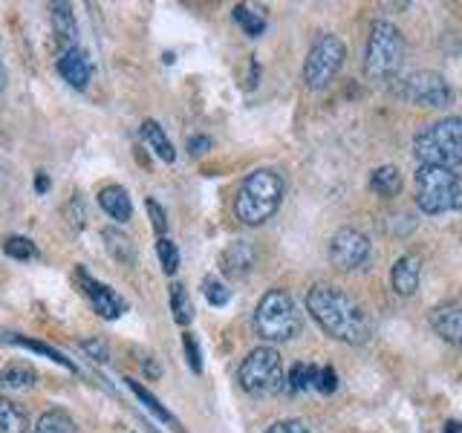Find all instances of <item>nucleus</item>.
Returning <instances> with one entry per match:
<instances>
[{
	"label": "nucleus",
	"mask_w": 462,
	"mask_h": 433,
	"mask_svg": "<svg viewBox=\"0 0 462 433\" xmlns=\"http://www.w3.org/2000/svg\"><path fill=\"white\" fill-rule=\"evenodd\" d=\"M307 312L335 341H344L352 346L370 341L373 327L367 312L347 292L330 287V283H315L307 292Z\"/></svg>",
	"instance_id": "f257e3e1"
},
{
	"label": "nucleus",
	"mask_w": 462,
	"mask_h": 433,
	"mask_svg": "<svg viewBox=\"0 0 462 433\" xmlns=\"http://www.w3.org/2000/svg\"><path fill=\"white\" fill-rule=\"evenodd\" d=\"M284 177L269 168H260L246 177L240 185L237 200H235V214L243 226H263L266 220L275 217V212L284 203Z\"/></svg>",
	"instance_id": "f03ea898"
},
{
	"label": "nucleus",
	"mask_w": 462,
	"mask_h": 433,
	"mask_svg": "<svg viewBox=\"0 0 462 433\" xmlns=\"http://www.w3.org/2000/svg\"><path fill=\"white\" fill-rule=\"evenodd\" d=\"M413 154H417L419 165L454 171L462 162V119L448 116L422 128L413 139Z\"/></svg>",
	"instance_id": "7ed1b4c3"
},
{
	"label": "nucleus",
	"mask_w": 462,
	"mask_h": 433,
	"mask_svg": "<svg viewBox=\"0 0 462 433\" xmlns=\"http://www.w3.org/2000/svg\"><path fill=\"white\" fill-rule=\"evenodd\" d=\"M303 329V318L298 312V304L289 292L284 289H269L260 298L258 309H254V332L269 341L281 344L298 338Z\"/></svg>",
	"instance_id": "20e7f679"
},
{
	"label": "nucleus",
	"mask_w": 462,
	"mask_h": 433,
	"mask_svg": "<svg viewBox=\"0 0 462 433\" xmlns=\"http://www.w3.org/2000/svg\"><path fill=\"white\" fill-rule=\"evenodd\" d=\"M417 205L425 214L440 217L462 212V177L451 168L419 165L417 173Z\"/></svg>",
	"instance_id": "39448f33"
},
{
	"label": "nucleus",
	"mask_w": 462,
	"mask_h": 433,
	"mask_svg": "<svg viewBox=\"0 0 462 433\" xmlns=\"http://www.w3.org/2000/svg\"><path fill=\"white\" fill-rule=\"evenodd\" d=\"M405 61V38L391 21H373L370 38H367V55H364V70L375 81H391Z\"/></svg>",
	"instance_id": "423d86ee"
},
{
	"label": "nucleus",
	"mask_w": 462,
	"mask_h": 433,
	"mask_svg": "<svg viewBox=\"0 0 462 433\" xmlns=\"http://www.w3.org/2000/svg\"><path fill=\"white\" fill-rule=\"evenodd\" d=\"M240 387L252 396H272L284 387V362L275 346H254L237 370Z\"/></svg>",
	"instance_id": "0eeeda50"
},
{
	"label": "nucleus",
	"mask_w": 462,
	"mask_h": 433,
	"mask_svg": "<svg viewBox=\"0 0 462 433\" xmlns=\"http://www.w3.org/2000/svg\"><path fill=\"white\" fill-rule=\"evenodd\" d=\"M344 58H347L344 41L333 32L321 35V38L312 44L307 61H303V81H307V87H312V90H324V87L338 76V70L344 67Z\"/></svg>",
	"instance_id": "6e6552de"
},
{
	"label": "nucleus",
	"mask_w": 462,
	"mask_h": 433,
	"mask_svg": "<svg viewBox=\"0 0 462 433\" xmlns=\"http://www.w3.org/2000/svg\"><path fill=\"white\" fill-rule=\"evenodd\" d=\"M396 93L405 98V102L417 104V107H433L442 110L448 104H454V90L440 72L433 70H417L405 76L396 84Z\"/></svg>",
	"instance_id": "1a4fd4ad"
},
{
	"label": "nucleus",
	"mask_w": 462,
	"mask_h": 433,
	"mask_svg": "<svg viewBox=\"0 0 462 433\" xmlns=\"http://www.w3.org/2000/svg\"><path fill=\"white\" fill-rule=\"evenodd\" d=\"M370 257V240L367 234H361L356 229H338L330 240V260L335 269L352 271L367 263Z\"/></svg>",
	"instance_id": "9d476101"
},
{
	"label": "nucleus",
	"mask_w": 462,
	"mask_h": 433,
	"mask_svg": "<svg viewBox=\"0 0 462 433\" xmlns=\"http://www.w3.org/2000/svg\"><path fill=\"white\" fill-rule=\"evenodd\" d=\"M76 278H78V283H81V292L87 295L90 306H93L102 318L116 321V318L125 315V301H121L119 295H116L111 287H107V283L93 280L84 269H76Z\"/></svg>",
	"instance_id": "9b49d317"
},
{
	"label": "nucleus",
	"mask_w": 462,
	"mask_h": 433,
	"mask_svg": "<svg viewBox=\"0 0 462 433\" xmlns=\"http://www.w3.org/2000/svg\"><path fill=\"white\" fill-rule=\"evenodd\" d=\"M58 76L64 79L70 87H76V90H87V84L93 79V61H90V55L84 53L81 46L61 49V55H58Z\"/></svg>",
	"instance_id": "f8f14e48"
},
{
	"label": "nucleus",
	"mask_w": 462,
	"mask_h": 433,
	"mask_svg": "<svg viewBox=\"0 0 462 433\" xmlns=\"http://www.w3.org/2000/svg\"><path fill=\"white\" fill-rule=\"evenodd\" d=\"M428 324L448 344H457L462 350V301H445L431 309Z\"/></svg>",
	"instance_id": "ddd939ff"
},
{
	"label": "nucleus",
	"mask_w": 462,
	"mask_h": 433,
	"mask_svg": "<svg viewBox=\"0 0 462 433\" xmlns=\"http://www.w3.org/2000/svg\"><path fill=\"white\" fill-rule=\"evenodd\" d=\"M220 266L228 278H246L254 266V246L249 240H235L220 254Z\"/></svg>",
	"instance_id": "4468645a"
},
{
	"label": "nucleus",
	"mask_w": 462,
	"mask_h": 433,
	"mask_svg": "<svg viewBox=\"0 0 462 433\" xmlns=\"http://www.w3.org/2000/svg\"><path fill=\"white\" fill-rule=\"evenodd\" d=\"M419 275H422V257L419 254H402L393 266L391 283L399 295H413L419 289Z\"/></svg>",
	"instance_id": "2eb2a0df"
},
{
	"label": "nucleus",
	"mask_w": 462,
	"mask_h": 433,
	"mask_svg": "<svg viewBox=\"0 0 462 433\" xmlns=\"http://www.w3.org/2000/svg\"><path fill=\"white\" fill-rule=\"evenodd\" d=\"M99 205L119 222H128L133 217V203H130V196H128L125 188H121V185H107V188H102L99 191Z\"/></svg>",
	"instance_id": "dca6fc26"
},
{
	"label": "nucleus",
	"mask_w": 462,
	"mask_h": 433,
	"mask_svg": "<svg viewBox=\"0 0 462 433\" xmlns=\"http://www.w3.org/2000/svg\"><path fill=\"white\" fill-rule=\"evenodd\" d=\"M142 139H144V145H148L156 156L162 159V162L171 165L174 159H177L174 145H171V139H168V136H165V130L160 128V121H153V119L142 121Z\"/></svg>",
	"instance_id": "f3484780"
},
{
	"label": "nucleus",
	"mask_w": 462,
	"mask_h": 433,
	"mask_svg": "<svg viewBox=\"0 0 462 433\" xmlns=\"http://www.w3.org/2000/svg\"><path fill=\"white\" fill-rule=\"evenodd\" d=\"M35 379H38V373L27 362H12L0 370V387L4 390H29L35 385Z\"/></svg>",
	"instance_id": "a211bd4d"
},
{
	"label": "nucleus",
	"mask_w": 462,
	"mask_h": 433,
	"mask_svg": "<svg viewBox=\"0 0 462 433\" xmlns=\"http://www.w3.org/2000/svg\"><path fill=\"white\" fill-rule=\"evenodd\" d=\"M53 29L58 35V44L70 49L76 46V15H72V6L70 4H53Z\"/></svg>",
	"instance_id": "6ab92c4d"
},
{
	"label": "nucleus",
	"mask_w": 462,
	"mask_h": 433,
	"mask_svg": "<svg viewBox=\"0 0 462 433\" xmlns=\"http://www.w3.org/2000/svg\"><path fill=\"white\" fill-rule=\"evenodd\" d=\"M402 185H405L402 173H399V168H393V165L375 168L373 177H370V191L379 194V196H384V200H391V196H399V191H402Z\"/></svg>",
	"instance_id": "aec40b11"
},
{
	"label": "nucleus",
	"mask_w": 462,
	"mask_h": 433,
	"mask_svg": "<svg viewBox=\"0 0 462 433\" xmlns=\"http://www.w3.org/2000/svg\"><path fill=\"white\" fill-rule=\"evenodd\" d=\"M125 385L130 387V393L136 396V399H139V402H142L144 407H148V411H151V413H153L156 419H160V422H165V425H171L174 430H179V422H177V419H174V413L168 411V407H162V402L156 399V396H153V393H151L148 387H142L136 379H125Z\"/></svg>",
	"instance_id": "412c9836"
},
{
	"label": "nucleus",
	"mask_w": 462,
	"mask_h": 433,
	"mask_svg": "<svg viewBox=\"0 0 462 433\" xmlns=\"http://www.w3.org/2000/svg\"><path fill=\"white\" fill-rule=\"evenodd\" d=\"M0 433H29V416L6 396H0Z\"/></svg>",
	"instance_id": "4be33fe9"
},
{
	"label": "nucleus",
	"mask_w": 462,
	"mask_h": 433,
	"mask_svg": "<svg viewBox=\"0 0 462 433\" xmlns=\"http://www.w3.org/2000/svg\"><path fill=\"white\" fill-rule=\"evenodd\" d=\"M102 237H104L107 252H111L113 260H119V263H133V260H136V252H133V243H130V237H128L125 231H119V229H104Z\"/></svg>",
	"instance_id": "5701e85b"
},
{
	"label": "nucleus",
	"mask_w": 462,
	"mask_h": 433,
	"mask_svg": "<svg viewBox=\"0 0 462 433\" xmlns=\"http://www.w3.org/2000/svg\"><path fill=\"white\" fill-rule=\"evenodd\" d=\"M32 433H78V428L70 419V413H64V411H46L38 419V425L32 428Z\"/></svg>",
	"instance_id": "b1692460"
},
{
	"label": "nucleus",
	"mask_w": 462,
	"mask_h": 433,
	"mask_svg": "<svg viewBox=\"0 0 462 433\" xmlns=\"http://www.w3.org/2000/svg\"><path fill=\"white\" fill-rule=\"evenodd\" d=\"M318 376H321V367L315 364H295L289 373V381H286V390L289 393H301V390H309L318 385Z\"/></svg>",
	"instance_id": "393cba45"
},
{
	"label": "nucleus",
	"mask_w": 462,
	"mask_h": 433,
	"mask_svg": "<svg viewBox=\"0 0 462 433\" xmlns=\"http://www.w3.org/2000/svg\"><path fill=\"white\" fill-rule=\"evenodd\" d=\"M171 312H174V321L179 327H186L194 321V304H191V295L186 292L182 283H174L171 287Z\"/></svg>",
	"instance_id": "a878e982"
},
{
	"label": "nucleus",
	"mask_w": 462,
	"mask_h": 433,
	"mask_svg": "<svg viewBox=\"0 0 462 433\" xmlns=\"http://www.w3.org/2000/svg\"><path fill=\"white\" fill-rule=\"evenodd\" d=\"M235 21L240 23V29L252 35V38H258V35H263L266 29V18L260 15V12H254L252 6H235Z\"/></svg>",
	"instance_id": "bb28decb"
},
{
	"label": "nucleus",
	"mask_w": 462,
	"mask_h": 433,
	"mask_svg": "<svg viewBox=\"0 0 462 433\" xmlns=\"http://www.w3.org/2000/svg\"><path fill=\"white\" fill-rule=\"evenodd\" d=\"M9 341L18 344V346H23V350H32V353H41V355H46V358H53V362H58L61 367H67V370H76V364H72L70 358H64L58 350H53V346H46V344H41V341H32V338H23V336H9Z\"/></svg>",
	"instance_id": "cd10ccee"
},
{
	"label": "nucleus",
	"mask_w": 462,
	"mask_h": 433,
	"mask_svg": "<svg viewBox=\"0 0 462 433\" xmlns=\"http://www.w3.org/2000/svg\"><path fill=\"white\" fill-rule=\"evenodd\" d=\"M4 252L15 260H32L38 254V246H35L29 237H21V234H12V237L4 240Z\"/></svg>",
	"instance_id": "c85d7f7f"
},
{
	"label": "nucleus",
	"mask_w": 462,
	"mask_h": 433,
	"mask_svg": "<svg viewBox=\"0 0 462 433\" xmlns=\"http://www.w3.org/2000/svg\"><path fill=\"white\" fill-rule=\"evenodd\" d=\"M156 254H160V263L165 269V275H174V271L179 269V249H177L174 240H168V237L156 240Z\"/></svg>",
	"instance_id": "c756f323"
},
{
	"label": "nucleus",
	"mask_w": 462,
	"mask_h": 433,
	"mask_svg": "<svg viewBox=\"0 0 462 433\" xmlns=\"http://www.w3.org/2000/svg\"><path fill=\"white\" fill-rule=\"evenodd\" d=\"M202 295H205V301H209L211 306H226L231 301V289L226 287V283L217 280V278H205L202 280Z\"/></svg>",
	"instance_id": "7c9ffc66"
},
{
	"label": "nucleus",
	"mask_w": 462,
	"mask_h": 433,
	"mask_svg": "<svg viewBox=\"0 0 462 433\" xmlns=\"http://www.w3.org/2000/svg\"><path fill=\"white\" fill-rule=\"evenodd\" d=\"M182 346H186L188 367L194 370V373H202V353H200V344H197V338H194L191 332H186V336H182Z\"/></svg>",
	"instance_id": "2f4dec72"
},
{
	"label": "nucleus",
	"mask_w": 462,
	"mask_h": 433,
	"mask_svg": "<svg viewBox=\"0 0 462 433\" xmlns=\"http://www.w3.org/2000/svg\"><path fill=\"white\" fill-rule=\"evenodd\" d=\"M144 205H148V214H151V222H153V231L160 234V237H165V231H168V217H165V212H162V205L156 203V200H148Z\"/></svg>",
	"instance_id": "473e14b6"
},
{
	"label": "nucleus",
	"mask_w": 462,
	"mask_h": 433,
	"mask_svg": "<svg viewBox=\"0 0 462 433\" xmlns=\"http://www.w3.org/2000/svg\"><path fill=\"white\" fill-rule=\"evenodd\" d=\"M335 387H338L335 370L333 367H321V376H318V385H315V390H321L324 396H330V393H335Z\"/></svg>",
	"instance_id": "72a5a7b5"
},
{
	"label": "nucleus",
	"mask_w": 462,
	"mask_h": 433,
	"mask_svg": "<svg viewBox=\"0 0 462 433\" xmlns=\"http://www.w3.org/2000/svg\"><path fill=\"white\" fill-rule=\"evenodd\" d=\"M81 346L84 350H87L95 362H107V358H111V350H107V344L104 341H95V338H84L81 341Z\"/></svg>",
	"instance_id": "f704fd0d"
},
{
	"label": "nucleus",
	"mask_w": 462,
	"mask_h": 433,
	"mask_svg": "<svg viewBox=\"0 0 462 433\" xmlns=\"http://www.w3.org/2000/svg\"><path fill=\"white\" fill-rule=\"evenodd\" d=\"M266 433H309V430L301 419H284V422H275Z\"/></svg>",
	"instance_id": "c9c22d12"
},
{
	"label": "nucleus",
	"mask_w": 462,
	"mask_h": 433,
	"mask_svg": "<svg viewBox=\"0 0 462 433\" xmlns=\"http://www.w3.org/2000/svg\"><path fill=\"white\" fill-rule=\"evenodd\" d=\"M188 151H191L194 156L209 154V151H211V139H209V136H191V139H188Z\"/></svg>",
	"instance_id": "e433bc0d"
},
{
	"label": "nucleus",
	"mask_w": 462,
	"mask_h": 433,
	"mask_svg": "<svg viewBox=\"0 0 462 433\" xmlns=\"http://www.w3.org/2000/svg\"><path fill=\"white\" fill-rule=\"evenodd\" d=\"M35 188H38V194H46V188H50V179H46L44 171L38 173V179H35Z\"/></svg>",
	"instance_id": "4c0bfd02"
},
{
	"label": "nucleus",
	"mask_w": 462,
	"mask_h": 433,
	"mask_svg": "<svg viewBox=\"0 0 462 433\" xmlns=\"http://www.w3.org/2000/svg\"><path fill=\"white\" fill-rule=\"evenodd\" d=\"M445 433H462V425L459 422H448L445 425Z\"/></svg>",
	"instance_id": "58836bf2"
},
{
	"label": "nucleus",
	"mask_w": 462,
	"mask_h": 433,
	"mask_svg": "<svg viewBox=\"0 0 462 433\" xmlns=\"http://www.w3.org/2000/svg\"><path fill=\"white\" fill-rule=\"evenodd\" d=\"M6 87V67H4V61H0V90Z\"/></svg>",
	"instance_id": "ea45409f"
}]
</instances>
